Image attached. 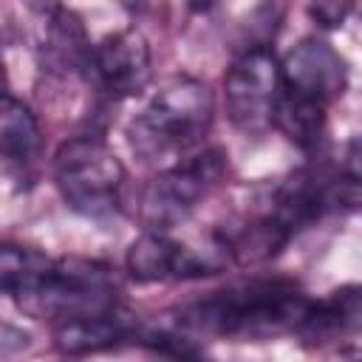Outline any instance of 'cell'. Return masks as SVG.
<instances>
[{"label":"cell","instance_id":"obj_1","mask_svg":"<svg viewBox=\"0 0 362 362\" xmlns=\"http://www.w3.org/2000/svg\"><path fill=\"white\" fill-rule=\"evenodd\" d=\"M308 297L280 277L246 280L215 291L181 311V325L201 334L269 339L283 331H294L308 308Z\"/></svg>","mask_w":362,"mask_h":362},{"label":"cell","instance_id":"obj_2","mask_svg":"<svg viewBox=\"0 0 362 362\" xmlns=\"http://www.w3.org/2000/svg\"><path fill=\"white\" fill-rule=\"evenodd\" d=\"M212 90L187 74H175L158 85L141 113L127 124V141L141 161L173 158L204 139L212 124Z\"/></svg>","mask_w":362,"mask_h":362},{"label":"cell","instance_id":"obj_3","mask_svg":"<svg viewBox=\"0 0 362 362\" xmlns=\"http://www.w3.org/2000/svg\"><path fill=\"white\" fill-rule=\"evenodd\" d=\"M116 291L119 283L110 266L85 257H59L45 260L14 294V303L23 314L57 325L119 305Z\"/></svg>","mask_w":362,"mask_h":362},{"label":"cell","instance_id":"obj_4","mask_svg":"<svg viewBox=\"0 0 362 362\" xmlns=\"http://www.w3.org/2000/svg\"><path fill=\"white\" fill-rule=\"evenodd\" d=\"M54 184L74 212L107 218L119 209L124 167L105 141L76 136L62 141L54 153Z\"/></svg>","mask_w":362,"mask_h":362},{"label":"cell","instance_id":"obj_5","mask_svg":"<svg viewBox=\"0 0 362 362\" xmlns=\"http://www.w3.org/2000/svg\"><path fill=\"white\" fill-rule=\"evenodd\" d=\"M223 173H226V153L221 147H212L156 175L141 195V218L147 229L164 232L187 221L198 206V201L223 178Z\"/></svg>","mask_w":362,"mask_h":362},{"label":"cell","instance_id":"obj_6","mask_svg":"<svg viewBox=\"0 0 362 362\" xmlns=\"http://www.w3.org/2000/svg\"><path fill=\"white\" fill-rule=\"evenodd\" d=\"M280 90L277 57L263 45L243 51L223 76V99L232 124L249 136L266 133L274 122Z\"/></svg>","mask_w":362,"mask_h":362},{"label":"cell","instance_id":"obj_7","mask_svg":"<svg viewBox=\"0 0 362 362\" xmlns=\"http://www.w3.org/2000/svg\"><path fill=\"white\" fill-rule=\"evenodd\" d=\"M345 59L325 40L317 37L300 40L280 62V85L291 96L328 105L334 96L345 90Z\"/></svg>","mask_w":362,"mask_h":362},{"label":"cell","instance_id":"obj_8","mask_svg":"<svg viewBox=\"0 0 362 362\" xmlns=\"http://www.w3.org/2000/svg\"><path fill=\"white\" fill-rule=\"evenodd\" d=\"M90 74L96 82L113 96H136L147 88L150 68V45L136 28H124L107 34L102 42L90 48Z\"/></svg>","mask_w":362,"mask_h":362},{"label":"cell","instance_id":"obj_9","mask_svg":"<svg viewBox=\"0 0 362 362\" xmlns=\"http://www.w3.org/2000/svg\"><path fill=\"white\" fill-rule=\"evenodd\" d=\"M133 337H139V322L122 305L54 325V345L71 356L96 354V351L113 348L122 339H133Z\"/></svg>","mask_w":362,"mask_h":362},{"label":"cell","instance_id":"obj_10","mask_svg":"<svg viewBox=\"0 0 362 362\" xmlns=\"http://www.w3.org/2000/svg\"><path fill=\"white\" fill-rule=\"evenodd\" d=\"M359 317H362L359 288L345 286L322 303H308L294 334L305 345H325V342H334L345 334H354L359 328Z\"/></svg>","mask_w":362,"mask_h":362},{"label":"cell","instance_id":"obj_11","mask_svg":"<svg viewBox=\"0 0 362 362\" xmlns=\"http://www.w3.org/2000/svg\"><path fill=\"white\" fill-rule=\"evenodd\" d=\"M40 153V124L31 107L6 90L0 93V158L14 167L34 164Z\"/></svg>","mask_w":362,"mask_h":362},{"label":"cell","instance_id":"obj_12","mask_svg":"<svg viewBox=\"0 0 362 362\" xmlns=\"http://www.w3.org/2000/svg\"><path fill=\"white\" fill-rule=\"evenodd\" d=\"M184 243L167 238L164 232H144L127 249V272L136 283H161L181 274Z\"/></svg>","mask_w":362,"mask_h":362},{"label":"cell","instance_id":"obj_13","mask_svg":"<svg viewBox=\"0 0 362 362\" xmlns=\"http://www.w3.org/2000/svg\"><path fill=\"white\" fill-rule=\"evenodd\" d=\"M45 54H48V62L65 74L88 68L90 42H88L82 20L71 8L54 11V17L48 23V37H45Z\"/></svg>","mask_w":362,"mask_h":362},{"label":"cell","instance_id":"obj_14","mask_svg":"<svg viewBox=\"0 0 362 362\" xmlns=\"http://www.w3.org/2000/svg\"><path fill=\"white\" fill-rule=\"evenodd\" d=\"M325 107L322 102L314 99H303V96H291L286 90H280L277 107H274V127H280L286 133L288 141H294L303 150L317 147L320 133L325 127Z\"/></svg>","mask_w":362,"mask_h":362},{"label":"cell","instance_id":"obj_15","mask_svg":"<svg viewBox=\"0 0 362 362\" xmlns=\"http://www.w3.org/2000/svg\"><path fill=\"white\" fill-rule=\"evenodd\" d=\"M288 238H291V232L286 226H280L274 218L266 215L255 223L240 226L232 235H223V243H226L229 260H235V263H260V260L274 257L288 243Z\"/></svg>","mask_w":362,"mask_h":362},{"label":"cell","instance_id":"obj_16","mask_svg":"<svg viewBox=\"0 0 362 362\" xmlns=\"http://www.w3.org/2000/svg\"><path fill=\"white\" fill-rule=\"evenodd\" d=\"M48 257L31 252V249H20V246H0V294L14 297L31 277L34 272L45 263Z\"/></svg>","mask_w":362,"mask_h":362},{"label":"cell","instance_id":"obj_17","mask_svg":"<svg viewBox=\"0 0 362 362\" xmlns=\"http://www.w3.org/2000/svg\"><path fill=\"white\" fill-rule=\"evenodd\" d=\"M354 3L356 0H311L308 3V11H311V17L322 28H339L351 17Z\"/></svg>","mask_w":362,"mask_h":362},{"label":"cell","instance_id":"obj_18","mask_svg":"<svg viewBox=\"0 0 362 362\" xmlns=\"http://www.w3.org/2000/svg\"><path fill=\"white\" fill-rule=\"evenodd\" d=\"M6 90V68H3V59H0V93Z\"/></svg>","mask_w":362,"mask_h":362},{"label":"cell","instance_id":"obj_19","mask_svg":"<svg viewBox=\"0 0 362 362\" xmlns=\"http://www.w3.org/2000/svg\"><path fill=\"white\" fill-rule=\"evenodd\" d=\"M212 0H189V6H195V8H206Z\"/></svg>","mask_w":362,"mask_h":362}]
</instances>
